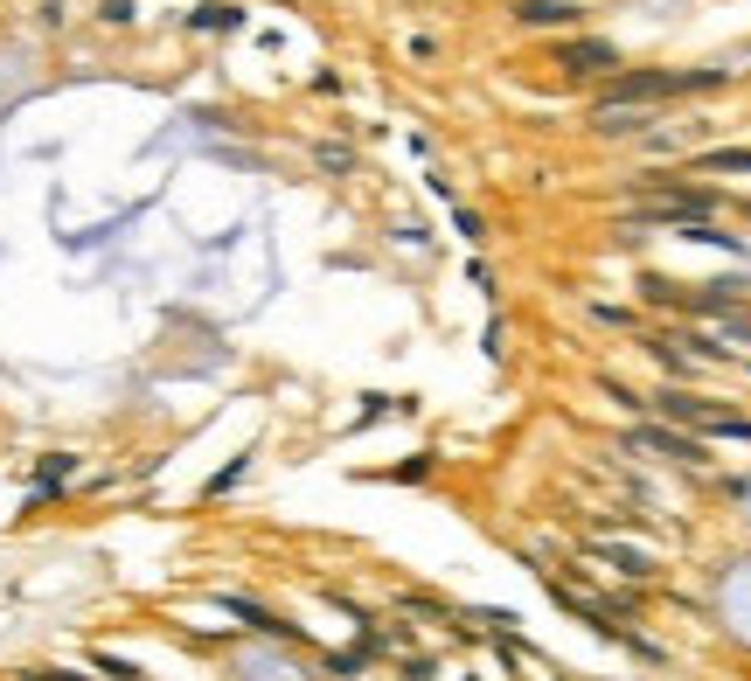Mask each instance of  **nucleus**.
Wrapping results in <instances>:
<instances>
[{"label": "nucleus", "instance_id": "1", "mask_svg": "<svg viewBox=\"0 0 751 681\" xmlns=\"http://www.w3.org/2000/svg\"><path fill=\"white\" fill-rule=\"evenodd\" d=\"M710 84H717V70H689V77H675V70H612V84H605V105H599V112L654 105V98H682V91H710Z\"/></svg>", "mask_w": 751, "mask_h": 681}, {"label": "nucleus", "instance_id": "2", "mask_svg": "<svg viewBox=\"0 0 751 681\" xmlns=\"http://www.w3.org/2000/svg\"><path fill=\"white\" fill-rule=\"evenodd\" d=\"M654 404L668 410V417H682V424L717 431V438H751V417H738V410H717V404H696V397H682V390H661Z\"/></svg>", "mask_w": 751, "mask_h": 681}, {"label": "nucleus", "instance_id": "3", "mask_svg": "<svg viewBox=\"0 0 751 681\" xmlns=\"http://www.w3.org/2000/svg\"><path fill=\"white\" fill-rule=\"evenodd\" d=\"M557 63L578 70V77H612L619 70V49L612 42H557Z\"/></svg>", "mask_w": 751, "mask_h": 681}, {"label": "nucleus", "instance_id": "4", "mask_svg": "<svg viewBox=\"0 0 751 681\" xmlns=\"http://www.w3.org/2000/svg\"><path fill=\"white\" fill-rule=\"evenodd\" d=\"M633 445H640V452H661V459H675V466H703V459H710V452H696V438L661 431V424H640V431H633Z\"/></svg>", "mask_w": 751, "mask_h": 681}, {"label": "nucleus", "instance_id": "5", "mask_svg": "<svg viewBox=\"0 0 751 681\" xmlns=\"http://www.w3.org/2000/svg\"><path fill=\"white\" fill-rule=\"evenodd\" d=\"M592 556H612L626 577H654V549H633V543H612V536H592Z\"/></svg>", "mask_w": 751, "mask_h": 681}, {"label": "nucleus", "instance_id": "6", "mask_svg": "<svg viewBox=\"0 0 751 681\" xmlns=\"http://www.w3.org/2000/svg\"><path fill=\"white\" fill-rule=\"evenodd\" d=\"M188 28H195V35H230V28H244V7H223V0H202V7L188 14Z\"/></svg>", "mask_w": 751, "mask_h": 681}, {"label": "nucleus", "instance_id": "7", "mask_svg": "<svg viewBox=\"0 0 751 681\" xmlns=\"http://www.w3.org/2000/svg\"><path fill=\"white\" fill-rule=\"evenodd\" d=\"M70 473H77V459H70V452H49V459H42V480H35V494H28V508L56 501V487H63Z\"/></svg>", "mask_w": 751, "mask_h": 681}, {"label": "nucleus", "instance_id": "8", "mask_svg": "<svg viewBox=\"0 0 751 681\" xmlns=\"http://www.w3.org/2000/svg\"><path fill=\"white\" fill-rule=\"evenodd\" d=\"M578 7L571 0H515V21H529V28H564Z\"/></svg>", "mask_w": 751, "mask_h": 681}, {"label": "nucleus", "instance_id": "9", "mask_svg": "<svg viewBox=\"0 0 751 681\" xmlns=\"http://www.w3.org/2000/svg\"><path fill=\"white\" fill-rule=\"evenodd\" d=\"M696 174H751V146H724V153H703Z\"/></svg>", "mask_w": 751, "mask_h": 681}, {"label": "nucleus", "instance_id": "10", "mask_svg": "<svg viewBox=\"0 0 751 681\" xmlns=\"http://www.w3.org/2000/svg\"><path fill=\"white\" fill-rule=\"evenodd\" d=\"M91 668H98L105 681H140V668H133V661H119V654H91Z\"/></svg>", "mask_w": 751, "mask_h": 681}, {"label": "nucleus", "instance_id": "11", "mask_svg": "<svg viewBox=\"0 0 751 681\" xmlns=\"http://www.w3.org/2000/svg\"><path fill=\"white\" fill-rule=\"evenodd\" d=\"M313 160H320L327 174H348V167H355V153H348V146H313Z\"/></svg>", "mask_w": 751, "mask_h": 681}, {"label": "nucleus", "instance_id": "12", "mask_svg": "<svg viewBox=\"0 0 751 681\" xmlns=\"http://www.w3.org/2000/svg\"><path fill=\"white\" fill-rule=\"evenodd\" d=\"M98 14H105V21H112V28H126V21H133V0H105V7H98Z\"/></svg>", "mask_w": 751, "mask_h": 681}, {"label": "nucleus", "instance_id": "13", "mask_svg": "<svg viewBox=\"0 0 751 681\" xmlns=\"http://www.w3.org/2000/svg\"><path fill=\"white\" fill-rule=\"evenodd\" d=\"M237 480H244V459H237V466H223V473H216V480H209V494H230V487H237Z\"/></svg>", "mask_w": 751, "mask_h": 681}, {"label": "nucleus", "instance_id": "14", "mask_svg": "<svg viewBox=\"0 0 751 681\" xmlns=\"http://www.w3.org/2000/svg\"><path fill=\"white\" fill-rule=\"evenodd\" d=\"M21 681H91V675H70V668H28Z\"/></svg>", "mask_w": 751, "mask_h": 681}]
</instances>
